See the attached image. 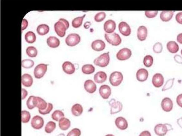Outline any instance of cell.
I'll return each mask as SVG.
<instances>
[{"label": "cell", "mask_w": 182, "mask_h": 136, "mask_svg": "<svg viewBox=\"0 0 182 136\" xmlns=\"http://www.w3.org/2000/svg\"><path fill=\"white\" fill-rule=\"evenodd\" d=\"M53 108V105L50 103H47V106L45 110H38V112L41 114L45 115L49 114L52 111Z\"/></svg>", "instance_id": "42"}, {"label": "cell", "mask_w": 182, "mask_h": 136, "mask_svg": "<svg viewBox=\"0 0 182 136\" xmlns=\"http://www.w3.org/2000/svg\"><path fill=\"white\" fill-rule=\"evenodd\" d=\"M175 18L179 24H182V12L178 13L176 15Z\"/></svg>", "instance_id": "48"}, {"label": "cell", "mask_w": 182, "mask_h": 136, "mask_svg": "<svg viewBox=\"0 0 182 136\" xmlns=\"http://www.w3.org/2000/svg\"><path fill=\"white\" fill-rule=\"evenodd\" d=\"M26 41L29 43H34L36 40L35 33L32 31L27 32L25 36Z\"/></svg>", "instance_id": "32"}, {"label": "cell", "mask_w": 182, "mask_h": 136, "mask_svg": "<svg viewBox=\"0 0 182 136\" xmlns=\"http://www.w3.org/2000/svg\"><path fill=\"white\" fill-rule=\"evenodd\" d=\"M119 28L120 33L125 36H128L131 33V29L126 22L123 21L120 22L119 25Z\"/></svg>", "instance_id": "17"}, {"label": "cell", "mask_w": 182, "mask_h": 136, "mask_svg": "<svg viewBox=\"0 0 182 136\" xmlns=\"http://www.w3.org/2000/svg\"><path fill=\"white\" fill-rule=\"evenodd\" d=\"M181 54L182 55V49L181 50Z\"/></svg>", "instance_id": "58"}, {"label": "cell", "mask_w": 182, "mask_h": 136, "mask_svg": "<svg viewBox=\"0 0 182 136\" xmlns=\"http://www.w3.org/2000/svg\"><path fill=\"white\" fill-rule=\"evenodd\" d=\"M164 83V78L162 74L157 73L153 77L152 83L155 88H159L162 87Z\"/></svg>", "instance_id": "14"}, {"label": "cell", "mask_w": 182, "mask_h": 136, "mask_svg": "<svg viewBox=\"0 0 182 136\" xmlns=\"http://www.w3.org/2000/svg\"><path fill=\"white\" fill-rule=\"evenodd\" d=\"M56 127V123L53 121L47 123L45 128V131L47 133H51L53 131Z\"/></svg>", "instance_id": "36"}, {"label": "cell", "mask_w": 182, "mask_h": 136, "mask_svg": "<svg viewBox=\"0 0 182 136\" xmlns=\"http://www.w3.org/2000/svg\"><path fill=\"white\" fill-rule=\"evenodd\" d=\"M161 105V108L165 112H170L173 109V102L168 97H165L162 100Z\"/></svg>", "instance_id": "11"}, {"label": "cell", "mask_w": 182, "mask_h": 136, "mask_svg": "<svg viewBox=\"0 0 182 136\" xmlns=\"http://www.w3.org/2000/svg\"><path fill=\"white\" fill-rule=\"evenodd\" d=\"M64 116H65V115L63 113L59 110H55L51 115L52 119L56 121H59L60 120L61 118L64 117Z\"/></svg>", "instance_id": "34"}, {"label": "cell", "mask_w": 182, "mask_h": 136, "mask_svg": "<svg viewBox=\"0 0 182 136\" xmlns=\"http://www.w3.org/2000/svg\"><path fill=\"white\" fill-rule=\"evenodd\" d=\"M176 103L179 107L182 108V94H179L176 98Z\"/></svg>", "instance_id": "47"}, {"label": "cell", "mask_w": 182, "mask_h": 136, "mask_svg": "<svg viewBox=\"0 0 182 136\" xmlns=\"http://www.w3.org/2000/svg\"><path fill=\"white\" fill-rule=\"evenodd\" d=\"M31 118L30 112L27 111H21V121L23 123H27L29 121Z\"/></svg>", "instance_id": "38"}, {"label": "cell", "mask_w": 182, "mask_h": 136, "mask_svg": "<svg viewBox=\"0 0 182 136\" xmlns=\"http://www.w3.org/2000/svg\"><path fill=\"white\" fill-rule=\"evenodd\" d=\"M21 99L22 100L24 99L28 94L27 91L24 89H21Z\"/></svg>", "instance_id": "51"}, {"label": "cell", "mask_w": 182, "mask_h": 136, "mask_svg": "<svg viewBox=\"0 0 182 136\" xmlns=\"http://www.w3.org/2000/svg\"><path fill=\"white\" fill-rule=\"evenodd\" d=\"M174 12H175L173 11H162L160 15V19L163 21H170L172 18Z\"/></svg>", "instance_id": "27"}, {"label": "cell", "mask_w": 182, "mask_h": 136, "mask_svg": "<svg viewBox=\"0 0 182 136\" xmlns=\"http://www.w3.org/2000/svg\"><path fill=\"white\" fill-rule=\"evenodd\" d=\"M106 44L103 41L101 40H94L91 43V48L93 49L97 52L103 50L106 48Z\"/></svg>", "instance_id": "21"}, {"label": "cell", "mask_w": 182, "mask_h": 136, "mask_svg": "<svg viewBox=\"0 0 182 136\" xmlns=\"http://www.w3.org/2000/svg\"><path fill=\"white\" fill-rule=\"evenodd\" d=\"M71 123L70 120L65 117L61 119L59 121V127L61 130H66L68 129L71 126Z\"/></svg>", "instance_id": "25"}, {"label": "cell", "mask_w": 182, "mask_h": 136, "mask_svg": "<svg viewBox=\"0 0 182 136\" xmlns=\"http://www.w3.org/2000/svg\"><path fill=\"white\" fill-rule=\"evenodd\" d=\"M148 34L147 28L143 26L138 28L137 30V37L141 41H144L147 38Z\"/></svg>", "instance_id": "23"}, {"label": "cell", "mask_w": 182, "mask_h": 136, "mask_svg": "<svg viewBox=\"0 0 182 136\" xmlns=\"http://www.w3.org/2000/svg\"><path fill=\"white\" fill-rule=\"evenodd\" d=\"M105 37L107 41L112 45H119L121 43V37L116 33L109 34L106 33L105 35Z\"/></svg>", "instance_id": "6"}, {"label": "cell", "mask_w": 182, "mask_h": 136, "mask_svg": "<svg viewBox=\"0 0 182 136\" xmlns=\"http://www.w3.org/2000/svg\"><path fill=\"white\" fill-rule=\"evenodd\" d=\"M123 78L124 77L121 73L118 71H115L110 74L109 82L112 86L117 87L121 84Z\"/></svg>", "instance_id": "3"}, {"label": "cell", "mask_w": 182, "mask_h": 136, "mask_svg": "<svg viewBox=\"0 0 182 136\" xmlns=\"http://www.w3.org/2000/svg\"><path fill=\"white\" fill-rule=\"evenodd\" d=\"M34 97V96H31L27 100V105L28 109L32 110L35 107L33 102Z\"/></svg>", "instance_id": "45"}, {"label": "cell", "mask_w": 182, "mask_h": 136, "mask_svg": "<svg viewBox=\"0 0 182 136\" xmlns=\"http://www.w3.org/2000/svg\"><path fill=\"white\" fill-rule=\"evenodd\" d=\"M109 105L111 107L110 113L114 115L119 113L123 109V106L122 103L120 101H116L114 99H112L109 102Z\"/></svg>", "instance_id": "5"}, {"label": "cell", "mask_w": 182, "mask_h": 136, "mask_svg": "<svg viewBox=\"0 0 182 136\" xmlns=\"http://www.w3.org/2000/svg\"><path fill=\"white\" fill-rule=\"evenodd\" d=\"M106 14L104 12H100L97 13L95 16L94 19L97 22H101L106 18Z\"/></svg>", "instance_id": "41"}, {"label": "cell", "mask_w": 182, "mask_h": 136, "mask_svg": "<svg viewBox=\"0 0 182 136\" xmlns=\"http://www.w3.org/2000/svg\"><path fill=\"white\" fill-rule=\"evenodd\" d=\"M148 75V72L146 69L140 68L137 71L136 78L138 81L142 82L147 80Z\"/></svg>", "instance_id": "18"}, {"label": "cell", "mask_w": 182, "mask_h": 136, "mask_svg": "<svg viewBox=\"0 0 182 136\" xmlns=\"http://www.w3.org/2000/svg\"><path fill=\"white\" fill-rule=\"evenodd\" d=\"M174 60L177 63L182 64V58L179 55H176L174 56Z\"/></svg>", "instance_id": "50"}, {"label": "cell", "mask_w": 182, "mask_h": 136, "mask_svg": "<svg viewBox=\"0 0 182 136\" xmlns=\"http://www.w3.org/2000/svg\"><path fill=\"white\" fill-rule=\"evenodd\" d=\"M86 15H84L83 16L78 17L74 19L72 21V25L73 27L78 28L80 27L82 24L83 20L85 17Z\"/></svg>", "instance_id": "33"}, {"label": "cell", "mask_w": 182, "mask_h": 136, "mask_svg": "<svg viewBox=\"0 0 182 136\" xmlns=\"http://www.w3.org/2000/svg\"><path fill=\"white\" fill-rule=\"evenodd\" d=\"M82 71L86 74H90L93 73L95 71V68L91 64H86L82 67Z\"/></svg>", "instance_id": "31"}, {"label": "cell", "mask_w": 182, "mask_h": 136, "mask_svg": "<svg viewBox=\"0 0 182 136\" xmlns=\"http://www.w3.org/2000/svg\"><path fill=\"white\" fill-rule=\"evenodd\" d=\"M81 130L77 128H74L68 133L66 136H80Z\"/></svg>", "instance_id": "44"}, {"label": "cell", "mask_w": 182, "mask_h": 136, "mask_svg": "<svg viewBox=\"0 0 182 136\" xmlns=\"http://www.w3.org/2000/svg\"><path fill=\"white\" fill-rule=\"evenodd\" d=\"M33 102L35 107H37L39 110H45L47 106V102L39 97L34 96Z\"/></svg>", "instance_id": "16"}, {"label": "cell", "mask_w": 182, "mask_h": 136, "mask_svg": "<svg viewBox=\"0 0 182 136\" xmlns=\"http://www.w3.org/2000/svg\"><path fill=\"white\" fill-rule=\"evenodd\" d=\"M116 28V23L112 20H107L104 24V29L105 32L108 33L113 32Z\"/></svg>", "instance_id": "19"}, {"label": "cell", "mask_w": 182, "mask_h": 136, "mask_svg": "<svg viewBox=\"0 0 182 136\" xmlns=\"http://www.w3.org/2000/svg\"><path fill=\"white\" fill-rule=\"evenodd\" d=\"M99 93L102 98L104 100L108 99L111 94V89L107 85H102L100 87Z\"/></svg>", "instance_id": "10"}, {"label": "cell", "mask_w": 182, "mask_h": 136, "mask_svg": "<svg viewBox=\"0 0 182 136\" xmlns=\"http://www.w3.org/2000/svg\"><path fill=\"white\" fill-rule=\"evenodd\" d=\"M44 120L39 115H35L32 118L31 122L32 126L36 129H40L44 125Z\"/></svg>", "instance_id": "12"}, {"label": "cell", "mask_w": 182, "mask_h": 136, "mask_svg": "<svg viewBox=\"0 0 182 136\" xmlns=\"http://www.w3.org/2000/svg\"><path fill=\"white\" fill-rule=\"evenodd\" d=\"M158 11H146L145 14L146 17L149 18H153L157 16Z\"/></svg>", "instance_id": "46"}, {"label": "cell", "mask_w": 182, "mask_h": 136, "mask_svg": "<svg viewBox=\"0 0 182 136\" xmlns=\"http://www.w3.org/2000/svg\"><path fill=\"white\" fill-rule=\"evenodd\" d=\"M107 75L103 71H99L95 74L94 77V81L98 84H101L104 82L106 80Z\"/></svg>", "instance_id": "20"}, {"label": "cell", "mask_w": 182, "mask_h": 136, "mask_svg": "<svg viewBox=\"0 0 182 136\" xmlns=\"http://www.w3.org/2000/svg\"><path fill=\"white\" fill-rule=\"evenodd\" d=\"M132 55L131 50L127 48H123L119 50L116 55L118 59L124 61L128 59Z\"/></svg>", "instance_id": "9"}, {"label": "cell", "mask_w": 182, "mask_h": 136, "mask_svg": "<svg viewBox=\"0 0 182 136\" xmlns=\"http://www.w3.org/2000/svg\"><path fill=\"white\" fill-rule=\"evenodd\" d=\"M83 109L80 104H76L73 105L71 109V112L74 116L78 117L82 114Z\"/></svg>", "instance_id": "26"}, {"label": "cell", "mask_w": 182, "mask_h": 136, "mask_svg": "<svg viewBox=\"0 0 182 136\" xmlns=\"http://www.w3.org/2000/svg\"><path fill=\"white\" fill-rule=\"evenodd\" d=\"M22 66L25 68H30L34 65V61L30 59H25L22 61Z\"/></svg>", "instance_id": "40"}, {"label": "cell", "mask_w": 182, "mask_h": 136, "mask_svg": "<svg viewBox=\"0 0 182 136\" xmlns=\"http://www.w3.org/2000/svg\"><path fill=\"white\" fill-rule=\"evenodd\" d=\"M47 43L48 46L52 48H56L60 44L59 40L55 37L50 36L47 40Z\"/></svg>", "instance_id": "28"}, {"label": "cell", "mask_w": 182, "mask_h": 136, "mask_svg": "<svg viewBox=\"0 0 182 136\" xmlns=\"http://www.w3.org/2000/svg\"><path fill=\"white\" fill-rule=\"evenodd\" d=\"M27 55L30 57H35L37 55V49L33 46L27 47L26 49Z\"/></svg>", "instance_id": "35"}, {"label": "cell", "mask_w": 182, "mask_h": 136, "mask_svg": "<svg viewBox=\"0 0 182 136\" xmlns=\"http://www.w3.org/2000/svg\"><path fill=\"white\" fill-rule=\"evenodd\" d=\"M163 48V45L160 42H157L153 46V51L155 53H160L162 52Z\"/></svg>", "instance_id": "43"}, {"label": "cell", "mask_w": 182, "mask_h": 136, "mask_svg": "<svg viewBox=\"0 0 182 136\" xmlns=\"http://www.w3.org/2000/svg\"><path fill=\"white\" fill-rule=\"evenodd\" d=\"M57 136H65V134H61L58 135Z\"/></svg>", "instance_id": "56"}, {"label": "cell", "mask_w": 182, "mask_h": 136, "mask_svg": "<svg viewBox=\"0 0 182 136\" xmlns=\"http://www.w3.org/2000/svg\"><path fill=\"white\" fill-rule=\"evenodd\" d=\"M62 67L64 72L66 74H71L75 72L76 68L74 64L69 61L64 62Z\"/></svg>", "instance_id": "22"}, {"label": "cell", "mask_w": 182, "mask_h": 136, "mask_svg": "<svg viewBox=\"0 0 182 136\" xmlns=\"http://www.w3.org/2000/svg\"><path fill=\"white\" fill-rule=\"evenodd\" d=\"M47 64L41 63L36 67L34 73L35 77L37 79L43 77L47 71Z\"/></svg>", "instance_id": "8"}, {"label": "cell", "mask_w": 182, "mask_h": 136, "mask_svg": "<svg viewBox=\"0 0 182 136\" xmlns=\"http://www.w3.org/2000/svg\"><path fill=\"white\" fill-rule=\"evenodd\" d=\"M167 49L171 53H175L179 50V46L178 44L173 41L169 42L166 45Z\"/></svg>", "instance_id": "29"}, {"label": "cell", "mask_w": 182, "mask_h": 136, "mask_svg": "<svg viewBox=\"0 0 182 136\" xmlns=\"http://www.w3.org/2000/svg\"><path fill=\"white\" fill-rule=\"evenodd\" d=\"M28 22L27 20L25 19H23L22 24V30H24L26 29L28 26Z\"/></svg>", "instance_id": "49"}, {"label": "cell", "mask_w": 182, "mask_h": 136, "mask_svg": "<svg viewBox=\"0 0 182 136\" xmlns=\"http://www.w3.org/2000/svg\"><path fill=\"white\" fill-rule=\"evenodd\" d=\"M115 123L117 127L121 130L126 129L129 126L127 120L122 116L117 117L115 120Z\"/></svg>", "instance_id": "13"}, {"label": "cell", "mask_w": 182, "mask_h": 136, "mask_svg": "<svg viewBox=\"0 0 182 136\" xmlns=\"http://www.w3.org/2000/svg\"><path fill=\"white\" fill-rule=\"evenodd\" d=\"M175 79V78H172L168 79L166 82L165 85L164 86L162 89H161V91H165L172 88Z\"/></svg>", "instance_id": "37"}, {"label": "cell", "mask_w": 182, "mask_h": 136, "mask_svg": "<svg viewBox=\"0 0 182 136\" xmlns=\"http://www.w3.org/2000/svg\"><path fill=\"white\" fill-rule=\"evenodd\" d=\"M22 83L24 86L29 87L32 85L33 80L31 76L26 73L22 75L21 77Z\"/></svg>", "instance_id": "24"}, {"label": "cell", "mask_w": 182, "mask_h": 136, "mask_svg": "<svg viewBox=\"0 0 182 136\" xmlns=\"http://www.w3.org/2000/svg\"><path fill=\"white\" fill-rule=\"evenodd\" d=\"M109 53H104L96 59L94 61L95 65L101 68L106 67L108 65L110 60Z\"/></svg>", "instance_id": "4"}, {"label": "cell", "mask_w": 182, "mask_h": 136, "mask_svg": "<svg viewBox=\"0 0 182 136\" xmlns=\"http://www.w3.org/2000/svg\"><path fill=\"white\" fill-rule=\"evenodd\" d=\"M91 25V22H86L84 24V27L86 29H88Z\"/></svg>", "instance_id": "55"}, {"label": "cell", "mask_w": 182, "mask_h": 136, "mask_svg": "<svg viewBox=\"0 0 182 136\" xmlns=\"http://www.w3.org/2000/svg\"><path fill=\"white\" fill-rule=\"evenodd\" d=\"M153 59L152 56L150 55H146L143 60V63L147 68H150L153 65Z\"/></svg>", "instance_id": "39"}, {"label": "cell", "mask_w": 182, "mask_h": 136, "mask_svg": "<svg viewBox=\"0 0 182 136\" xmlns=\"http://www.w3.org/2000/svg\"><path fill=\"white\" fill-rule=\"evenodd\" d=\"M84 88L88 93L93 94L97 89V86L94 82L91 79H88L84 83Z\"/></svg>", "instance_id": "15"}, {"label": "cell", "mask_w": 182, "mask_h": 136, "mask_svg": "<svg viewBox=\"0 0 182 136\" xmlns=\"http://www.w3.org/2000/svg\"><path fill=\"white\" fill-rule=\"evenodd\" d=\"M177 40L178 42L182 44V33L179 34L177 37Z\"/></svg>", "instance_id": "53"}, {"label": "cell", "mask_w": 182, "mask_h": 136, "mask_svg": "<svg viewBox=\"0 0 182 136\" xmlns=\"http://www.w3.org/2000/svg\"><path fill=\"white\" fill-rule=\"evenodd\" d=\"M173 130L172 126L169 124H158L154 128L155 134L158 136H165L169 131Z\"/></svg>", "instance_id": "2"}, {"label": "cell", "mask_w": 182, "mask_h": 136, "mask_svg": "<svg viewBox=\"0 0 182 136\" xmlns=\"http://www.w3.org/2000/svg\"><path fill=\"white\" fill-rule=\"evenodd\" d=\"M106 136H115L114 135L111 134H107Z\"/></svg>", "instance_id": "57"}, {"label": "cell", "mask_w": 182, "mask_h": 136, "mask_svg": "<svg viewBox=\"0 0 182 136\" xmlns=\"http://www.w3.org/2000/svg\"><path fill=\"white\" fill-rule=\"evenodd\" d=\"M49 27L46 24H42L38 26L37 28V32L41 35L47 34L49 31Z\"/></svg>", "instance_id": "30"}, {"label": "cell", "mask_w": 182, "mask_h": 136, "mask_svg": "<svg viewBox=\"0 0 182 136\" xmlns=\"http://www.w3.org/2000/svg\"><path fill=\"white\" fill-rule=\"evenodd\" d=\"M81 37L76 33H71L66 37L65 42L66 45L70 47H73L80 42Z\"/></svg>", "instance_id": "7"}, {"label": "cell", "mask_w": 182, "mask_h": 136, "mask_svg": "<svg viewBox=\"0 0 182 136\" xmlns=\"http://www.w3.org/2000/svg\"><path fill=\"white\" fill-rule=\"evenodd\" d=\"M139 136H152V135L149 131L145 130L141 133Z\"/></svg>", "instance_id": "52"}, {"label": "cell", "mask_w": 182, "mask_h": 136, "mask_svg": "<svg viewBox=\"0 0 182 136\" xmlns=\"http://www.w3.org/2000/svg\"><path fill=\"white\" fill-rule=\"evenodd\" d=\"M69 26L70 24L67 20L64 19H60L55 24V31L59 36L63 37L65 36L66 30L68 29Z\"/></svg>", "instance_id": "1"}, {"label": "cell", "mask_w": 182, "mask_h": 136, "mask_svg": "<svg viewBox=\"0 0 182 136\" xmlns=\"http://www.w3.org/2000/svg\"><path fill=\"white\" fill-rule=\"evenodd\" d=\"M177 123L179 126L182 129V117L179 118L177 120Z\"/></svg>", "instance_id": "54"}]
</instances>
